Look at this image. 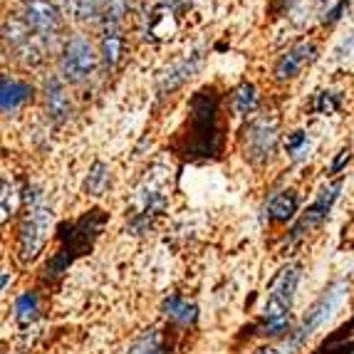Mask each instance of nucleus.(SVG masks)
Masks as SVG:
<instances>
[{"instance_id":"obj_25","label":"nucleus","mask_w":354,"mask_h":354,"mask_svg":"<svg viewBox=\"0 0 354 354\" xmlns=\"http://www.w3.org/2000/svg\"><path fill=\"white\" fill-rule=\"evenodd\" d=\"M339 109V95L337 92H317L313 100L315 114H335Z\"/></svg>"},{"instance_id":"obj_18","label":"nucleus","mask_w":354,"mask_h":354,"mask_svg":"<svg viewBox=\"0 0 354 354\" xmlns=\"http://www.w3.org/2000/svg\"><path fill=\"white\" fill-rule=\"evenodd\" d=\"M260 104V95H258V87L250 82H243L233 89V95H230V109L238 114V117H248L258 109Z\"/></svg>"},{"instance_id":"obj_10","label":"nucleus","mask_w":354,"mask_h":354,"mask_svg":"<svg viewBox=\"0 0 354 354\" xmlns=\"http://www.w3.org/2000/svg\"><path fill=\"white\" fill-rule=\"evenodd\" d=\"M201 62H203L201 50H194L191 55H186V57H181L178 62H174L171 67H166V70L159 75V84H156V92H159V97L171 95L174 89H178L181 84L189 82L191 77L198 72Z\"/></svg>"},{"instance_id":"obj_11","label":"nucleus","mask_w":354,"mask_h":354,"mask_svg":"<svg viewBox=\"0 0 354 354\" xmlns=\"http://www.w3.org/2000/svg\"><path fill=\"white\" fill-rule=\"evenodd\" d=\"M315 57H317V48H315L313 42H297L295 48H290L288 53L275 62L272 75H275L278 82H290V80H295L310 62H315Z\"/></svg>"},{"instance_id":"obj_13","label":"nucleus","mask_w":354,"mask_h":354,"mask_svg":"<svg viewBox=\"0 0 354 354\" xmlns=\"http://www.w3.org/2000/svg\"><path fill=\"white\" fill-rule=\"evenodd\" d=\"M45 104H48V114L55 124H62L72 112V102L67 95L65 80L57 75H50L45 80Z\"/></svg>"},{"instance_id":"obj_30","label":"nucleus","mask_w":354,"mask_h":354,"mask_svg":"<svg viewBox=\"0 0 354 354\" xmlns=\"http://www.w3.org/2000/svg\"><path fill=\"white\" fill-rule=\"evenodd\" d=\"M258 354H280L278 349H272V347H263V349H258Z\"/></svg>"},{"instance_id":"obj_8","label":"nucleus","mask_w":354,"mask_h":354,"mask_svg":"<svg viewBox=\"0 0 354 354\" xmlns=\"http://www.w3.org/2000/svg\"><path fill=\"white\" fill-rule=\"evenodd\" d=\"M342 186H344L342 181H335V183H330V186H325V189L319 191L317 198H315V201L307 206V211L295 221V225H292L290 238H288L290 243L302 241L307 233H313L315 228H319V225L330 218L332 206H335L337 198H339V194H342Z\"/></svg>"},{"instance_id":"obj_7","label":"nucleus","mask_w":354,"mask_h":354,"mask_svg":"<svg viewBox=\"0 0 354 354\" xmlns=\"http://www.w3.org/2000/svg\"><path fill=\"white\" fill-rule=\"evenodd\" d=\"M97 70V53L82 35H72L59 55V77L70 84H82Z\"/></svg>"},{"instance_id":"obj_31","label":"nucleus","mask_w":354,"mask_h":354,"mask_svg":"<svg viewBox=\"0 0 354 354\" xmlns=\"http://www.w3.org/2000/svg\"><path fill=\"white\" fill-rule=\"evenodd\" d=\"M3 290H8V272L3 270Z\"/></svg>"},{"instance_id":"obj_16","label":"nucleus","mask_w":354,"mask_h":354,"mask_svg":"<svg viewBox=\"0 0 354 354\" xmlns=\"http://www.w3.org/2000/svg\"><path fill=\"white\" fill-rule=\"evenodd\" d=\"M297 208H300V198L295 191H280L268 201V218L272 223H288L297 216Z\"/></svg>"},{"instance_id":"obj_19","label":"nucleus","mask_w":354,"mask_h":354,"mask_svg":"<svg viewBox=\"0 0 354 354\" xmlns=\"http://www.w3.org/2000/svg\"><path fill=\"white\" fill-rule=\"evenodd\" d=\"M12 310H15V319H18L20 325L23 327L32 325V322L40 317V297H37L35 290H28V292L15 297Z\"/></svg>"},{"instance_id":"obj_26","label":"nucleus","mask_w":354,"mask_h":354,"mask_svg":"<svg viewBox=\"0 0 354 354\" xmlns=\"http://www.w3.org/2000/svg\"><path fill=\"white\" fill-rule=\"evenodd\" d=\"M0 186H3V196H0V208H3V221H8L12 216V213H15V189H12V183L8 181L6 176H3Z\"/></svg>"},{"instance_id":"obj_1","label":"nucleus","mask_w":354,"mask_h":354,"mask_svg":"<svg viewBox=\"0 0 354 354\" xmlns=\"http://www.w3.org/2000/svg\"><path fill=\"white\" fill-rule=\"evenodd\" d=\"M223 149V129H221V95L216 87L198 89L189 102L186 127L174 142V151L183 159L201 161L216 159Z\"/></svg>"},{"instance_id":"obj_6","label":"nucleus","mask_w":354,"mask_h":354,"mask_svg":"<svg viewBox=\"0 0 354 354\" xmlns=\"http://www.w3.org/2000/svg\"><path fill=\"white\" fill-rule=\"evenodd\" d=\"M344 292H347V285H344L342 280H335V283L327 285L325 292H322V295L315 300V305L307 310L305 319H302L297 332L292 335V347H300V344L305 342V339H310L319 327H325L327 322H330L332 315L337 313V307L342 305Z\"/></svg>"},{"instance_id":"obj_9","label":"nucleus","mask_w":354,"mask_h":354,"mask_svg":"<svg viewBox=\"0 0 354 354\" xmlns=\"http://www.w3.org/2000/svg\"><path fill=\"white\" fill-rule=\"evenodd\" d=\"M20 18L25 20L32 32L42 37L55 35L62 25V18H59V8L50 0H25L23 3V15Z\"/></svg>"},{"instance_id":"obj_12","label":"nucleus","mask_w":354,"mask_h":354,"mask_svg":"<svg viewBox=\"0 0 354 354\" xmlns=\"http://www.w3.org/2000/svg\"><path fill=\"white\" fill-rule=\"evenodd\" d=\"M32 95H35V89L25 80L10 75H3V80H0V109L6 117H12L18 109H23L32 100Z\"/></svg>"},{"instance_id":"obj_22","label":"nucleus","mask_w":354,"mask_h":354,"mask_svg":"<svg viewBox=\"0 0 354 354\" xmlns=\"http://www.w3.org/2000/svg\"><path fill=\"white\" fill-rule=\"evenodd\" d=\"M106 186H109V169H106V164H102V161H95L92 169H89L87 181H84V191L92 196H102Z\"/></svg>"},{"instance_id":"obj_2","label":"nucleus","mask_w":354,"mask_h":354,"mask_svg":"<svg viewBox=\"0 0 354 354\" xmlns=\"http://www.w3.org/2000/svg\"><path fill=\"white\" fill-rule=\"evenodd\" d=\"M104 223H106V213L100 211V208H92V211L84 213L82 218H77L75 223L59 225V250L48 263V268H45V278L48 280L59 278L77 258H82L84 253H89L95 241L100 238Z\"/></svg>"},{"instance_id":"obj_32","label":"nucleus","mask_w":354,"mask_h":354,"mask_svg":"<svg viewBox=\"0 0 354 354\" xmlns=\"http://www.w3.org/2000/svg\"><path fill=\"white\" fill-rule=\"evenodd\" d=\"M50 3H55V6H57V3H62V0H50Z\"/></svg>"},{"instance_id":"obj_24","label":"nucleus","mask_w":354,"mask_h":354,"mask_svg":"<svg viewBox=\"0 0 354 354\" xmlns=\"http://www.w3.org/2000/svg\"><path fill=\"white\" fill-rule=\"evenodd\" d=\"M347 6H349V0H319V3H317L319 23L335 25L337 20H339V18L344 15Z\"/></svg>"},{"instance_id":"obj_17","label":"nucleus","mask_w":354,"mask_h":354,"mask_svg":"<svg viewBox=\"0 0 354 354\" xmlns=\"http://www.w3.org/2000/svg\"><path fill=\"white\" fill-rule=\"evenodd\" d=\"M317 354H354V317L330 335L317 349Z\"/></svg>"},{"instance_id":"obj_15","label":"nucleus","mask_w":354,"mask_h":354,"mask_svg":"<svg viewBox=\"0 0 354 354\" xmlns=\"http://www.w3.org/2000/svg\"><path fill=\"white\" fill-rule=\"evenodd\" d=\"M161 313H164L169 319H174L176 325H183V327L196 325V319H198V307H196L191 300H186L183 295L166 297V300L161 302Z\"/></svg>"},{"instance_id":"obj_5","label":"nucleus","mask_w":354,"mask_h":354,"mask_svg":"<svg viewBox=\"0 0 354 354\" xmlns=\"http://www.w3.org/2000/svg\"><path fill=\"white\" fill-rule=\"evenodd\" d=\"M278 119L270 117V114L255 117L243 129V156L253 166L270 164L275 159V151H278Z\"/></svg>"},{"instance_id":"obj_28","label":"nucleus","mask_w":354,"mask_h":354,"mask_svg":"<svg viewBox=\"0 0 354 354\" xmlns=\"http://www.w3.org/2000/svg\"><path fill=\"white\" fill-rule=\"evenodd\" d=\"M335 55H337V59H352L354 57V32L342 42V45H339V48H337Z\"/></svg>"},{"instance_id":"obj_27","label":"nucleus","mask_w":354,"mask_h":354,"mask_svg":"<svg viewBox=\"0 0 354 354\" xmlns=\"http://www.w3.org/2000/svg\"><path fill=\"white\" fill-rule=\"evenodd\" d=\"M129 10V0H104L106 23H119Z\"/></svg>"},{"instance_id":"obj_29","label":"nucleus","mask_w":354,"mask_h":354,"mask_svg":"<svg viewBox=\"0 0 354 354\" xmlns=\"http://www.w3.org/2000/svg\"><path fill=\"white\" fill-rule=\"evenodd\" d=\"M349 159H352V151H349V149H342V151H339V156L335 159V164H332V174L342 171L344 164H349Z\"/></svg>"},{"instance_id":"obj_4","label":"nucleus","mask_w":354,"mask_h":354,"mask_svg":"<svg viewBox=\"0 0 354 354\" xmlns=\"http://www.w3.org/2000/svg\"><path fill=\"white\" fill-rule=\"evenodd\" d=\"M25 218L20 223L18 233V255L23 263H32L37 255L42 253L45 243L50 238V225H53V211L45 201H42V194L35 186H28L25 189Z\"/></svg>"},{"instance_id":"obj_3","label":"nucleus","mask_w":354,"mask_h":354,"mask_svg":"<svg viewBox=\"0 0 354 354\" xmlns=\"http://www.w3.org/2000/svg\"><path fill=\"white\" fill-rule=\"evenodd\" d=\"M300 263H290L270 283L266 310H263V335L280 337L290 330V310H292V297L300 283Z\"/></svg>"},{"instance_id":"obj_20","label":"nucleus","mask_w":354,"mask_h":354,"mask_svg":"<svg viewBox=\"0 0 354 354\" xmlns=\"http://www.w3.org/2000/svg\"><path fill=\"white\" fill-rule=\"evenodd\" d=\"M129 354H171V349H166L159 332L149 330L142 337H136L134 344L129 347Z\"/></svg>"},{"instance_id":"obj_23","label":"nucleus","mask_w":354,"mask_h":354,"mask_svg":"<svg viewBox=\"0 0 354 354\" xmlns=\"http://www.w3.org/2000/svg\"><path fill=\"white\" fill-rule=\"evenodd\" d=\"M310 136H307V131L297 129L292 131V134H288V139H285V149H288L290 159L292 161H302L310 156Z\"/></svg>"},{"instance_id":"obj_14","label":"nucleus","mask_w":354,"mask_h":354,"mask_svg":"<svg viewBox=\"0 0 354 354\" xmlns=\"http://www.w3.org/2000/svg\"><path fill=\"white\" fill-rule=\"evenodd\" d=\"M100 48H102V59H104L106 67H117L119 62H122V55H124V35H122L119 23L104 25Z\"/></svg>"},{"instance_id":"obj_21","label":"nucleus","mask_w":354,"mask_h":354,"mask_svg":"<svg viewBox=\"0 0 354 354\" xmlns=\"http://www.w3.org/2000/svg\"><path fill=\"white\" fill-rule=\"evenodd\" d=\"M72 15L77 20H87V23H95L102 15L106 18L104 12V0H70Z\"/></svg>"}]
</instances>
